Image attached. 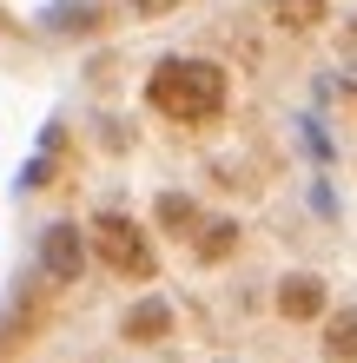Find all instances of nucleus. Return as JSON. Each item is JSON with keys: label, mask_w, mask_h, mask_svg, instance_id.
Here are the masks:
<instances>
[{"label": "nucleus", "mask_w": 357, "mask_h": 363, "mask_svg": "<svg viewBox=\"0 0 357 363\" xmlns=\"http://www.w3.org/2000/svg\"><path fill=\"white\" fill-rule=\"evenodd\" d=\"M33 324H40V304H13V317H7L0 330H7V344H27V337H33Z\"/></svg>", "instance_id": "obj_10"}, {"label": "nucleus", "mask_w": 357, "mask_h": 363, "mask_svg": "<svg viewBox=\"0 0 357 363\" xmlns=\"http://www.w3.org/2000/svg\"><path fill=\"white\" fill-rule=\"evenodd\" d=\"M153 225H159V238H179V245H192V231L205 225V205L192 199V191L165 185V191H153Z\"/></svg>", "instance_id": "obj_7"}, {"label": "nucleus", "mask_w": 357, "mask_h": 363, "mask_svg": "<svg viewBox=\"0 0 357 363\" xmlns=\"http://www.w3.org/2000/svg\"><path fill=\"white\" fill-rule=\"evenodd\" d=\"M145 113L179 125V133H205V125L225 119V106H232V73L219 67V60H199V53H165L153 73H145Z\"/></svg>", "instance_id": "obj_1"}, {"label": "nucleus", "mask_w": 357, "mask_h": 363, "mask_svg": "<svg viewBox=\"0 0 357 363\" xmlns=\"http://www.w3.org/2000/svg\"><path fill=\"white\" fill-rule=\"evenodd\" d=\"M219 363H232V357H219Z\"/></svg>", "instance_id": "obj_12"}, {"label": "nucleus", "mask_w": 357, "mask_h": 363, "mask_svg": "<svg viewBox=\"0 0 357 363\" xmlns=\"http://www.w3.org/2000/svg\"><path fill=\"white\" fill-rule=\"evenodd\" d=\"M172 337H179V304H172L159 284L139 291L133 304L119 311V344H126V350H159V344H172Z\"/></svg>", "instance_id": "obj_4"}, {"label": "nucleus", "mask_w": 357, "mask_h": 363, "mask_svg": "<svg viewBox=\"0 0 357 363\" xmlns=\"http://www.w3.org/2000/svg\"><path fill=\"white\" fill-rule=\"evenodd\" d=\"M33 271H40V284H47V291H73L79 277L93 271L87 225H73V218H53V225H40V238H33Z\"/></svg>", "instance_id": "obj_3"}, {"label": "nucleus", "mask_w": 357, "mask_h": 363, "mask_svg": "<svg viewBox=\"0 0 357 363\" xmlns=\"http://www.w3.org/2000/svg\"><path fill=\"white\" fill-rule=\"evenodd\" d=\"M87 251H93V264L106 271V277H119V284H133V291H153L159 245H153V225H139L133 211L99 205L93 218H87Z\"/></svg>", "instance_id": "obj_2"}, {"label": "nucleus", "mask_w": 357, "mask_h": 363, "mask_svg": "<svg viewBox=\"0 0 357 363\" xmlns=\"http://www.w3.org/2000/svg\"><path fill=\"white\" fill-rule=\"evenodd\" d=\"M278 27H291V33H311V27H324V0H278Z\"/></svg>", "instance_id": "obj_9"}, {"label": "nucleus", "mask_w": 357, "mask_h": 363, "mask_svg": "<svg viewBox=\"0 0 357 363\" xmlns=\"http://www.w3.org/2000/svg\"><path fill=\"white\" fill-rule=\"evenodd\" d=\"M271 311H278L285 324H298V330H318L331 317V284L318 271H285L278 291H271Z\"/></svg>", "instance_id": "obj_5"}, {"label": "nucleus", "mask_w": 357, "mask_h": 363, "mask_svg": "<svg viewBox=\"0 0 357 363\" xmlns=\"http://www.w3.org/2000/svg\"><path fill=\"white\" fill-rule=\"evenodd\" d=\"M172 7H185V0H133L139 20H159V13H172Z\"/></svg>", "instance_id": "obj_11"}, {"label": "nucleus", "mask_w": 357, "mask_h": 363, "mask_svg": "<svg viewBox=\"0 0 357 363\" xmlns=\"http://www.w3.org/2000/svg\"><path fill=\"white\" fill-rule=\"evenodd\" d=\"M318 350L331 363H357V304H331V317L318 324Z\"/></svg>", "instance_id": "obj_8"}, {"label": "nucleus", "mask_w": 357, "mask_h": 363, "mask_svg": "<svg viewBox=\"0 0 357 363\" xmlns=\"http://www.w3.org/2000/svg\"><path fill=\"white\" fill-rule=\"evenodd\" d=\"M0 363H13V357H0Z\"/></svg>", "instance_id": "obj_13"}, {"label": "nucleus", "mask_w": 357, "mask_h": 363, "mask_svg": "<svg viewBox=\"0 0 357 363\" xmlns=\"http://www.w3.org/2000/svg\"><path fill=\"white\" fill-rule=\"evenodd\" d=\"M185 251H192L199 271H219V264H232L238 251H245V225L232 218V211H205V225L192 231V245H185Z\"/></svg>", "instance_id": "obj_6"}]
</instances>
